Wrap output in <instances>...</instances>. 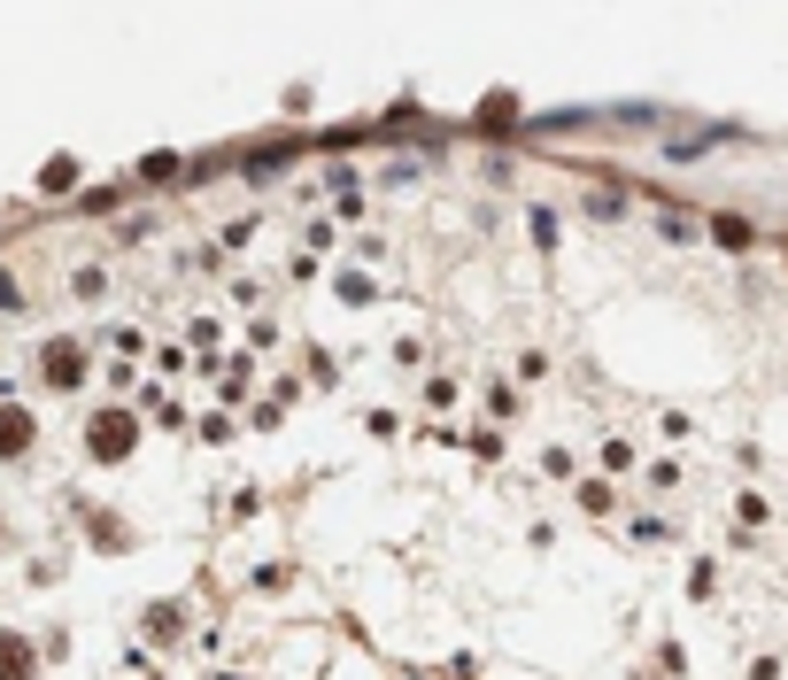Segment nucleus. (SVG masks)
Wrapping results in <instances>:
<instances>
[{
  "instance_id": "obj_1",
  "label": "nucleus",
  "mask_w": 788,
  "mask_h": 680,
  "mask_svg": "<svg viewBox=\"0 0 788 680\" xmlns=\"http://www.w3.org/2000/svg\"><path fill=\"white\" fill-rule=\"evenodd\" d=\"M132 441H140V425H132V410H101L94 425H85V449H94L101 464H124V457H132Z\"/></svg>"
},
{
  "instance_id": "obj_2",
  "label": "nucleus",
  "mask_w": 788,
  "mask_h": 680,
  "mask_svg": "<svg viewBox=\"0 0 788 680\" xmlns=\"http://www.w3.org/2000/svg\"><path fill=\"white\" fill-rule=\"evenodd\" d=\"M39 672V649L24 634H0V680H32Z\"/></svg>"
},
{
  "instance_id": "obj_3",
  "label": "nucleus",
  "mask_w": 788,
  "mask_h": 680,
  "mask_svg": "<svg viewBox=\"0 0 788 680\" xmlns=\"http://www.w3.org/2000/svg\"><path fill=\"white\" fill-rule=\"evenodd\" d=\"M24 449H32V410L0 402V457H24Z\"/></svg>"
},
{
  "instance_id": "obj_4",
  "label": "nucleus",
  "mask_w": 788,
  "mask_h": 680,
  "mask_svg": "<svg viewBox=\"0 0 788 680\" xmlns=\"http://www.w3.org/2000/svg\"><path fill=\"white\" fill-rule=\"evenodd\" d=\"M47 379H54V387H77V379H85V349H77V340H54V349H47Z\"/></svg>"
},
{
  "instance_id": "obj_5",
  "label": "nucleus",
  "mask_w": 788,
  "mask_h": 680,
  "mask_svg": "<svg viewBox=\"0 0 788 680\" xmlns=\"http://www.w3.org/2000/svg\"><path fill=\"white\" fill-rule=\"evenodd\" d=\"M712 240H719V247H735V255H742V247H757V232H750L742 217H712Z\"/></svg>"
},
{
  "instance_id": "obj_6",
  "label": "nucleus",
  "mask_w": 788,
  "mask_h": 680,
  "mask_svg": "<svg viewBox=\"0 0 788 680\" xmlns=\"http://www.w3.org/2000/svg\"><path fill=\"white\" fill-rule=\"evenodd\" d=\"M0 309H24V294H16V279L0 271Z\"/></svg>"
}]
</instances>
